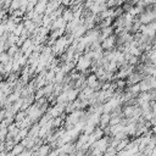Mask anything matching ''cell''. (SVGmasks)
Masks as SVG:
<instances>
[{
    "mask_svg": "<svg viewBox=\"0 0 156 156\" xmlns=\"http://www.w3.org/2000/svg\"><path fill=\"white\" fill-rule=\"evenodd\" d=\"M90 66H91V58L88 55H84V56L78 57V60L76 62V71L85 72Z\"/></svg>",
    "mask_w": 156,
    "mask_h": 156,
    "instance_id": "6da1fadb",
    "label": "cell"
},
{
    "mask_svg": "<svg viewBox=\"0 0 156 156\" xmlns=\"http://www.w3.org/2000/svg\"><path fill=\"white\" fill-rule=\"evenodd\" d=\"M65 106L66 105H61V104H57V105H55V106H52L49 111H48V115L51 117V118H56V117H60L61 116V113L63 112V110H65Z\"/></svg>",
    "mask_w": 156,
    "mask_h": 156,
    "instance_id": "7a4b0ae2",
    "label": "cell"
},
{
    "mask_svg": "<svg viewBox=\"0 0 156 156\" xmlns=\"http://www.w3.org/2000/svg\"><path fill=\"white\" fill-rule=\"evenodd\" d=\"M116 44H117L116 37L112 34V35H110L108 38H106V39H104V40L101 41V48H102V49H106V50H111V49L115 48Z\"/></svg>",
    "mask_w": 156,
    "mask_h": 156,
    "instance_id": "3957f363",
    "label": "cell"
},
{
    "mask_svg": "<svg viewBox=\"0 0 156 156\" xmlns=\"http://www.w3.org/2000/svg\"><path fill=\"white\" fill-rule=\"evenodd\" d=\"M61 17L63 18V21H65L66 23H68V22H71V21L74 20V13H73V11H72L71 7H66V9H63Z\"/></svg>",
    "mask_w": 156,
    "mask_h": 156,
    "instance_id": "277c9868",
    "label": "cell"
},
{
    "mask_svg": "<svg viewBox=\"0 0 156 156\" xmlns=\"http://www.w3.org/2000/svg\"><path fill=\"white\" fill-rule=\"evenodd\" d=\"M46 6H48V2H46V1L39 0L38 4L34 6L35 13H38V15H44V13H45V10H46Z\"/></svg>",
    "mask_w": 156,
    "mask_h": 156,
    "instance_id": "5b68a950",
    "label": "cell"
},
{
    "mask_svg": "<svg viewBox=\"0 0 156 156\" xmlns=\"http://www.w3.org/2000/svg\"><path fill=\"white\" fill-rule=\"evenodd\" d=\"M110 118H111V115L110 113H102L100 116V126L101 128H105L107 124H110Z\"/></svg>",
    "mask_w": 156,
    "mask_h": 156,
    "instance_id": "8992f818",
    "label": "cell"
},
{
    "mask_svg": "<svg viewBox=\"0 0 156 156\" xmlns=\"http://www.w3.org/2000/svg\"><path fill=\"white\" fill-rule=\"evenodd\" d=\"M23 151H24V146H23L22 144H16V145L11 149V154H12V155H15V156L21 155Z\"/></svg>",
    "mask_w": 156,
    "mask_h": 156,
    "instance_id": "52a82bcc",
    "label": "cell"
},
{
    "mask_svg": "<svg viewBox=\"0 0 156 156\" xmlns=\"http://www.w3.org/2000/svg\"><path fill=\"white\" fill-rule=\"evenodd\" d=\"M24 24H23V22L22 23H18L17 26H16V28L13 29V32H12V34L13 35H16V37H21L22 34H23V32H24Z\"/></svg>",
    "mask_w": 156,
    "mask_h": 156,
    "instance_id": "ba28073f",
    "label": "cell"
},
{
    "mask_svg": "<svg viewBox=\"0 0 156 156\" xmlns=\"http://www.w3.org/2000/svg\"><path fill=\"white\" fill-rule=\"evenodd\" d=\"M12 58L17 55V54H20L21 52V49H20V46H17V45H12V46H10L9 49H7V51H6Z\"/></svg>",
    "mask_w": 156,
    "mask_h": 156,
    "instance_id": "9c48e42d",
    "label": "cell"
},
{
    "mask_svg": "<svg viewBox=\"0 0 156 156\" xmlns=\"http://www.w3.org/2000/svg\"><path fill=\"white\" fill-rule=\"evenodd\" d=\"M49 151H50V146L49 145H43V146L39 147L38 155L39 156H48L49 155Z\"/></svg>",
    "mask_w": 156,
    "mask_h": 156,
    "instance_id": "30bf717a",
    "label": "cell"
},
{
    "mask_svg": "<svg viewBox=\"0 0 156 156\" xmlns=\"http://www.w3.org/2000/svg\"><path fill=\"white\" fill-rule=\"evenodd\" d=\"M6 33V27H5V23H1L0 24V35L5 34Z\"/></svg>",
    "mask_w": 156,
    "mask_h": 156,
    "instance_id": "8fae6325",
    "label": "cell"
}]
</instances>
